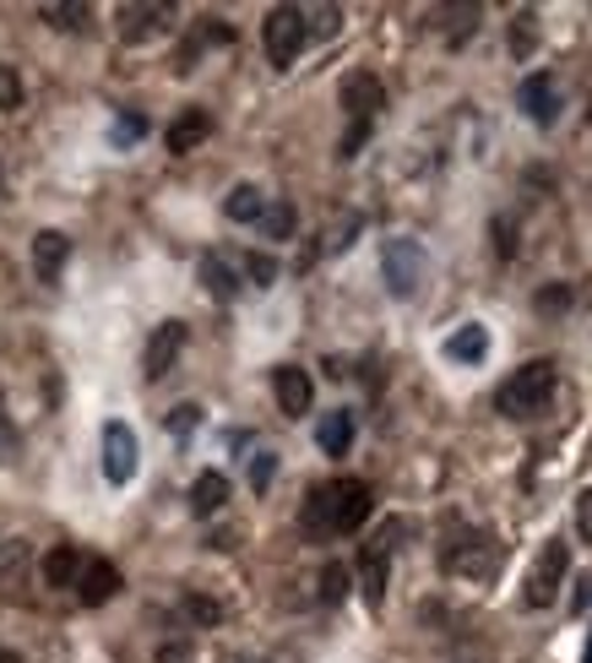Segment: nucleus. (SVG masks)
<instances>
[{
	"label": "nucleus",
	"instance_id": "obj_1",
	"mask_svg": "<svg viewBox=\"0 0 592 663\" xmlns=\"http://www.w3.org/2000/svg\"><path fill=\"white\" fill-rule=\"evenodd\" d=\"M550 392H555V365H550V359H528L522 370H511V376L501 381L495 408H501L506 419H533V414H544Z\"/></svg>",
	"mask_w": 592,
	"mask_h": 663
},
{
	"label": "nucleus",
	"instance_id": "obj_2",
	"mask_svg": "<svg viewBox=\"0 0 592 663\" xmlns=\"http://www.w3.org/2000/svg\"><path fill=\"white\" fill-rule=\"evenodd\" d=\"M424 272H430V256H424L419 240L392 234V240L381 245V278H386L392 299H414V294L424 288Z\"/></svg>",
	"mask_w": 592,
	"mask_h": 663
},
{
	"label": "nucleus",
	"instance_id": "obj_3",
	"mask_svg": "<svg viewBox=\"0 0 592 663\" xmlns=\"http://www.w3.org/2000/svg\"><path fill=\"white\" fill-rule=\"evenodd\" d=\"M305 11L299 5H272L267 11V22H261V49H267V60L278 65V71H288L294 60H299V49H305Z\"/></svg>",
	"mask_w": 592,
	"mask_h": 663
},
{
	"label": "nucleus",
	"instance_id": "obj_4",
	"mask_svg": "<svg viewBox=\"0 0 592 663\" xmlns=\"http://www.w3.org/2000/svg\"><path fill=\"white\" fill-rule=\"evenodd\" d=\"M457 550H446L441 561H446V572H457V577H479V582H490L501 566H506V544L495 539V533H462V539H452Z\"/></svg>",
	"mask_w": 592,
	"mask_h": 663
},
{
	"label": "nucleus",
	"instance_id": "obj_5",
	"mask_svg": "<svg viewBox=\"0 0 592 663\" xmlns=\"http://www.w3.org/2000/svg\"><path fill=\"white\" fill-rule=\"evenodd\" d=\"M326 501H332V533H354V528H365L375 495H370L365 479H332L326 484Z\"/></svg>",
	"mask_w": 592,
	"mask_h": 663
},
{
	"label": "nucleus",
	"instance_id": "obj_6",
	"mask_svg": "<svg viewBox=\"0 0 592 663\" xmlns=\"http://www.w3.org/2000/svg\"><path fill=\"white\" fill-rule=\"evenodd\" d=\"M136 463H141V446H136V430L131 425H103V479L109 484H131L136 479Z\"/></svg>",
	"mask_w": 592,
	"mask_h": 663
},
{
	"label": "nucleus",
	"instance_id": "obj_7",
	"mask_svg": "<svg viewBox=\"0 0 592 663\" xmlns=\"http://www.w3.org/2000/svg\"><path fill=\"white\" fill-rule=\"evenodd\" d=\"M185 354V321H158L152 337H147V354H141V376L147 381H163Z\"/></svg>",
	"mask_w": 592,
	"mask_h": 663
},
{
	"label": "nucleus",
	"instance_id": "obj_8",
	"mask_svg": "<svg viewBox=\"0 0 592 663\" xmlns=\"http://www.w3.org/2000/svg\"><path fill=\"white\" fill-rule=\"evenodd\" d=\"M566 572H571V550H566L560 539H550V544H544V561L533 566V582H528V610L555 604V593H560Z\"/></svg>",
	"mask_w": 592,
	"mask_h": 663
},
{
	"label": "nucleus",
	"instance_id": "obj_9",
	"mask_svg": "<svg viewBox=\"0 0 592 663\" xmlns=\"http://www.w3.org/2000/svg\"><path fill=\"white\" fill-rule=\"evenodd\" d=\"M337 98H343V109L354 114V125H370V120H375V114L386 109V87H381V82H375L370 71H348V76H343V93H337Z\"/></svg>",
	"mask_w": 592,
	"mask_h": 663
},
{
	"label": "nucleus",
	"instance_id": "obj_10",
	"mask_svg": "<svg viewBox=\"0 0 592 663\" xmlns=\"http://www.w3.org/2000/svg\"><path fill=\"white\" fill-rule=\"evenodd\" d=\"M272 392H278V408H283L288 419H305L310 403H316V381H310V370H299V365H278V370H272Z\"/></svg>",
	"mask_w": 592,
	"mask_h": 663
},
{
	"label": "nucleus",
	"instance_id": "obj_11",
	"mask_svg": "<svg viewBox=\"0 0 592 663\" xmlns=\"http://www.w3.org/2000/svg\"><path fill=\"white\" fill-rule=\"evenodd\" d=\"M517 103H522V114H528L533 125H555V114H560V87H555V76L533 71V76L522 82Z\"/></svg>",
	"mask_w": 592,
	"mask_h": 663
},
{
	"label": "nucleus",
	"instance_id": "obj_12",
	"mask_svg": "<svg viewBox=\"0 0 592 663\" xmlns=\"http://www.w3.org/2000/svg\"><path fill=\"white\" fill-rule=\"evenodd\" d=\"M120 593V572L109 566V561H82V577H76V599L87 604V610H98V604H109Z\"/></svg>",
	"mask_w": 592,
	"mask_h": 663
},
{
	"label": "nucleus",
	"instance_id": "obj_13",
	"mask_svg": "<svg viewBox=\"0 0 592 663\" xmlns=\"http://www.w3.org/2000/svg\"><path fill=\"white\" fill-rule=\"evenodd\" d=\"M207 136H212V114L190 103V109H180V114H174V125H169V136H163V142H169V152H196Z\"/></svg>",
	"mask_w": 592,
	"mask_h": 663
},
{
	"label": "nucleus",
	"instance_id": "obj_14",
	"mask_svg": "<svg viewBox=\"0 0 592 663\" xmlns=\"http://www.w3.org/2000/svg\"><path fill=\"white\" fill-rule=\"evenodd\" d=\"M65 256H71V240H65L60 229H38V234H33V272H38L44 283H54V278H60Z\"/></svg>",
	"mask_w": 592,
	"mask_h": 663
},
{
	"label": "nucleus",
	"instance_id": "obj_15",
	"mask_svg": "<svg viewBox=\"0 0 592 663\" xmlns=\"http://www.w3.org/2000/svg\"><path fill=\"white\" fill-rule=\"evenodd\" d=\"M223 506H229V479H223L218 468L196 474V484H190V512H196V517H218Z\"/></svg>",
	"mask_w": 592,
	"mask_h": 663
},
{
	"label": "nucleus",
	"instance_id": "obj_16",
	"mask_svg": "<svg viewBox=\"0 0 592 663\" xmlns=\"http://www.w3.org/2000/svg\"><path fill=\"white\" fill-rule=\"evenodd\" d=\"M174 16V5H120V38H147V33H158L163 22Z\"/></svg>",
	"mask_w": 592,
	"mask_h": 663
},
{
	"label": "nucleus",
	"instance_id": "obj_17",
	"mask_svg": "<svg viewBox=\"0 0 592 663\" xmlns=\"http://www.w3.org/2000/svg\"><path fill=\"white\" fill-rule=\"evenodd\" d=\"M316 446H321L326 457H348V446H354V414H348V408L326 414V419L316 425Z\"/></svg>",
	"mask_w": 592,
	"mask_h": 663
},
{
	"label": "nucleus",
	"instance_id": "obj_18",
	"mask_svg": "<svg viewBox=\"0 0 592 663\" xmlns=\"http://www.w3.org/2000/svg\"><path fill=\"white\" fill-rule=\"evenodd\" d=\"M446 354H452L457 365H479V359L490 354V332H484L479 321H468V327H457V332L446 337Z\"/></svg>",
	"mask_w": 592,
	"mask_h": 663
},
{
	"label": "nucleus",
	"instance_id": "obj_19",
	"mask_svg": "<svg viewBox=\"0 0 592 663\" xmlns=\"http://www.w3.org/2000/svg\"><path fill=\"white\" fill-rule=\"evenodd\" d=\"M76 577H82V555L71 544H54L44 555V588H76Z\"/></svg>",
	"mask_w": 592,
	"mask_h": 663
},
{
	"label": "nucleus",
	"instance_id": "obj_20",
	"mask_svg": "<svg viewBox=\"0 0 592 663\" xmlns=\"http://www.w3.org/2000/svg\"><path fill=\"white\" fill-rule=\"evenodd\" d=\"M201 283H207V294H212V299H234V294H239L234 267H229L223 256H212V250L201 256Z\"/></svg>",
	"mask_w": 592,
	"mask_h": 663
},
{
	"label": "nucleus",
	"instance_id": "obj_21",
	"mask_svg": "<svg viewBox=\"0 0 592 663\" xmlns=\"http://www.w3.org/2000/svg\"><path fill=\"white\" fill-rule=\"evenodd\" d=\"M299 528H305L310 539H326V533H332V501H326V484H316V490L305 495V512H299Z\"/></svg>",
	"mask_w": 592,
	"mask_h": 663
},
{
	"label": "nucleus",
	"instance_id": "obj_22",
	"mask_svg": "<svg viewBox=\"0 0 592 663\" xmlns=\"http://www.w3.org/2000/svg\"><path fill=\"white\" fill-rule=\"evenodd\" d=\"M261 207H267V196H261L256 185H234V191L223 196V218H234V223H256Z\"/></svg>",
	"mask_w": 592,
	"mask_h": 663
},
{
	"label": "nucleus",
	"instance_id": "obj_23",
	"mask_svg": "<svg viewBox=\"0 0 592 663\" xmlns=\"http://www.w3.org/2000/svg\"><path fill=\"white\" fill-rule=\"evenodd\" d=\"M256 223H261V234H267V240H288V234L299 229V212H294V201H267Z\"/></svg>",
	"mask_w": 592,
	"mask_h": 663
},
{
	"label": "nucleus",
	"instance_id": "obj_24",
	"mask_svg": "<svg viewBox=\"0 0 592 663\" xmlns=\"http://www.w3.org/2000/svg\"><path fill=\"white\" fill-rule=\"evenodd\" d=\"M27 572V539H0V593H11Z\"/></svg>",
	"mask_w": 592,
	"mask_h": 663
},
{
	"label": "nucleus",
	"instance_id": "obj_25",
	"mask_svg": "<svg viewBox=\"0 0 592 663\" xmlns=\"http://www.w3.org/2000/svg\"><path fill=\"white\" fill-rule=\"evenodd\" d=\"M49 27H60V33H82L87 22H92V5H82V0H71V5H44L38 11Z\"/></svg>",
	"mask_w": 592,
	"mask_h": 663
},
{
	"label": "nucleus",
	"instance_id": "obj_26",
	"mask_svg": "<svg viewBox=\"0 0 592 663\" xmlns=\"http://www.w3.org/2000/svg\"><path fill=\"white\" fill-rule=\"evenodd\" d=\"M337 27H343V11H337V5H321V11L305 16V33H316V38H332Z\"/></svg>",
	"mask_w": 592,
	"mask_h": 663
},
{
	"label": "nucleus",
	"instance_id": "obj_27",
	"mask_svg": "<svg viewBox=\"0 0 592 663\" xmlns=\"http://www.w3.org/2000/svg\"><path fill=\"white\" fill-rule=\"evenodd\" d=\"M359 229H365V218H359V212H348V218H343L332 234H321V240H326V250L337 256V250H348V245H354V234H359Z\"/></svg>",
	"mask_w": 592,
	"mask_h": 663
},
{
	"label": "nucleus",
	"instance_id": "obj_28",
	"mask_svg": "<svg viewBox=\"0 0 592 663\" xmlns=\"http://www.w3.org/2000/svg\"><path fill=\"white\" fill-rule=\"evenodd\" d=\"M141 136H147V120H141L136 109H125V114L114 120V142L125 147V142H141Z\"/></svg>",
	"mask_w": 592,
	"mask_h": 663
},
{
	"label": "nucleus",
	"instance_id": "obj_29",
	"mask_svg": "<svg viewBox=\"0 0 592 663\" xmlns=\"http://www.w3.org/2000/svg\"><path fill=\"white\" fill-rule=\"evenodd\" d=\"M343 593H348V572H343V566L332 561V566L321 572V599H326V604H337Z\"/></svg>",
	"mask_w": 592,
	"mask_h": 663
},
{
	"label": "nucleus",
	"instance_id": "obj_30",
	"mask_svg": "<svg viewBox=\"0 0 592 663\" xmlns=\"http://www.w3.org/2000/svg\"><path fill=\"white\" fill-rule=\"evenodd\" d=\"M185 615L201 621V626H218V621H223V610H218L212 599H201V593H185Z\"/></svg>",
	"mask_w": 592,
	"mask_h": 663
},
{
	"label": "nucleus",
	"instance_id": "obj_31",
	"mask_svg": "<svg viewBox=\"0 0 592 663\" xmlns=\"http://www.w3.org/2000/svg\"><path fill=\"white\" fill-rule=\"evenodd\" d=\"M0 109H22V76H16V65H0Z\"/></svg>",
	"mask_w": 592,
	"mask_h": 663
},
{
	"label": "nucleus",
	"instance_id": "obj_32",
	"mask_svg": "<svg viewBox=\"0 0 592 663\" xmlns=\"http://www.w3.org/2000/svg\"><path fill=\"white\" fill-rule=\"evenodd\" d=\"M196 425H201V408H196V403H180V408L169 414V435H190Z\"/></svg>",
	"mask_w": 592,
	"mask_h": 663
},
{
	"label": "nucleus",
	"instance_id": "obj_33",
	"mask_svg": "<svg viewBox=\"0 0 592 663\" xmlns=\"http://www.w3.org/2000/svg\"><path fill=\"white\" fill-rule=\"evenodd\" d=\"M245 272H250L261 288H267V283H278V261H272V256H261V250H256V256H245Z\"/></svg>",
	"mask_w": 592,
	"mask_h": 663
},
{
	"label": "nucleus",
	"instance_id": "obj_34",
	"mask_svg": "<svg viewBox=\"0 0 592 663\" xmlns=\"http://www.w3.org/2000/svg\"><path fill=\"white\" fill-rule=\"evenodd\" d=\"M272 474H278V457H272V452H256V463H250V490H267Z\"/></svg>",
	"mask_w": 592,
	"mask_h": 663
},
{
	"label": "nucleus",
	"instance_id": "obj_35",
	"mask_svg": "<svg viewBox=\"0 0 592 663\" xmlns=\"http://www.w3.org/2000/svg\"><path fill=\"white\" fill-rule=\"evenodd\" d=\"M490 234H495V250H501V256H517V240H511L517 229H511V218H495V229H490Z\"/></svg>",
	"mask_w": 592,
	"mask_h": 663
},
{
	"label": "nucleus",
	"instance_id": "obj_36",
	"mask_svg": "<svg viewBox=\"0 0 592 663\" xmlns=\"http://www.w3.org/2000/svg\"><path fill=\"white\" fill-rule=\"evenodd\" d=\"M566 305H571V288L566 283H555V288L539 294V310H566Z\"/></svg>",
	"mask_w": 592,
	"mask_h": 663
},
{
	"label": "nucleus",
	"instance_id": "obj_37",
	"mask_svg": "<svg viewBox=\"0 0 592 663\" xmlns=\"http://www.w3.org/2000/svg\"><path fill=\"white\" fill-rule=\"evenodd\" d=\"M577 533L592 544V490H582V495H577Z\"/></svg>",
	"mask_w": 592,
	"mask_h": 663
},
{
	"label": "nucleus",
	"instance_id": "obj_38",
	"mask_svg": "<svg viewBox=\"0 0 592 663\" xmlns=\"http://www.w3.org/2000/svg\"><path fill=\"white\" fill-rule=\"evenodd\" d=\"M365 136H370V125H354V131L343 136V158H354V152L365 147Z\"/></svg>",
	"mask_w": 592,
	"mask_h": 663
},
{
	"label": "nucleus",
	"instance_id": "obj_39",
	"mask_svg": "<svg viewBox=\"0 0 592 663\" xmlns=\"http://www.w3.org/2000/svg\"><path fill=\"white\" fill-rule=\"evenodd\" d=\"M592 604V577H582V582H577V610H588Z\"/></svg>",
	"mask_w": 592,
	"mask_h": 663
},
{
	"label": "nucleus",
	"instance_id": "obj_40",
	"mask_svg": "<svg viewBox=\"0 0 592 663\" xmlns=\"http://www.w3.org/2000/svg\"><path fill=\"white\" fill-rule=\"evenodd\" d=\"M582 663H592V626H588V648H582Z\"/></svg>",
	"mask_w": 592,
	"mask_h": 663
},
{
	"label": "nucleus",
	"instance_id": "obj_41",
	"mask_svg": "<svg viewBox=\"0 0 592 663\" xmlns=\"http://www.w3.org/2000/svg\"><path fill=\"white\" fill-rule=\"evenodd\" d=\"M0 663H22V659H16V653H11V648H0Z\"/></svg>",
	"mask_w": 592,
	"mask_h": 663
},
{
	"label": "nucleus",
	"instance_id": "obj_42",
	"mask_svg": "<svg viewBox=\"0 0 592 663\" xmlns=\"http://www.w3.org/2000/svg\"><path fill=\"white\" fill-rule=\"evenodd\" d=\"M234 663H267V659H234Z\"/></svg>",
	"mask_w": 592,
	"mask_h": 663
}]
</instances>
